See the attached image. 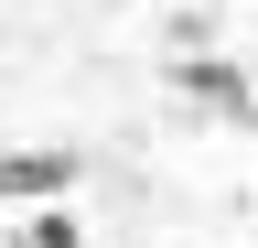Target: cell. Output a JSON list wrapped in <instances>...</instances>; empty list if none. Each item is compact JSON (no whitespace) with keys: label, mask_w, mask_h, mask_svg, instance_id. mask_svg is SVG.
<instances>
[{"label":"cell","mask_w":258,"mask_h":248,"mask_svg":"<svg viewBox=\"0 0 258 248\" xmlns=\"http://www.w3.org/2000/svg\"><path fill=\"white\" fill-rule=\"evenodd\" d=\"M32 248H86V227H76L64 205H43V216H32Z\"/></svg>","instance_id":"cell-3"},{"label":"cell","mask_w":258,"mask_h":248,"mask_svg":"<svg viewBox=\"0 0 258 248\" xmlns=\"http://www.w3.org/2000/svg\"><path fill=\"white\" fill-rule=\"evenodd\" d=\"M76 151H0V205H54V194H76Z\"/></svg>","instance_id":"cell-2"},{"label":"cell","mask_w":258,"mask_h":248,"mask_svg":"<svg viewBox=\"0 0 258 248\" xmlns=\"http://www.w3.org/2000/svg\"><path fill=\"white\" fill-rule=\"evenodd\" d=\"M172 97H194V108H215V119H237V130H258V86L226 65V54H183V65H172Z\"/></svg>","instance_id":"cell-1"}]
</instances>
